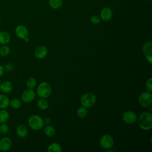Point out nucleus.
Returning a JSON list of instances; mask_svg holds the SVG:
<instances>
[{
  "label": "nucleus",
  "mask_w": 152,
  "mask_h": 152,
  "mask_svg": "<svg viewBox=\"0 0 152 152\" xmlns=\"http://www.w3.org/2000/svg\"><path fill=\"white\" fill-rule=\"evenodd\" d=\"M138 124L140 128L142 130H150L152 128L151 113L148 112L141 113L138 118Z\"/></svg>",
  "instance_id": "1"
},
{
  "label": "nucleus",
  "mask_w": 152,
  "mask_h": 152,
  "mask_svg": "<svg viewBox=\"0 0 152 152\" xmlns=\"http://www.w3.org/2000/svg\"><path fill=\"white\" fill-rule=\"evenodd\" d=\"M28 124L30 128L34 131H39L44 126L43 119L37 115H31L28 119Z\"/></svg>",
  "instance_id": "2"
},
{
  "label": "nucleus",
  "mask_w": 152,
  "mask_h": 152,
  "mask_svg": "<svg viewBox=\"0 0 152 152\" xmlns=\"http://www.w3.org/2000/svg\"><path fill=\"white\" fill-rule=\"evenodd\" d=\"M36 93L40 98H48L52 93V87L49 83L42 82L37 86Z\"/></svg>",
  "instance_id": "3"
},
{
  "label": "nucleus",
  "mask_w": 152,
  "mask_h": 152,
  "mask_svg": "<svg viewBox=\"0 0 152 152\" xmlns=\"http://www.w3.org/2000/svg\"><path fill=\"white\" fill-rule=\"evenodd\" d=\"M96 102V97L93 93L88 92L84 94L80 99L81 104L87 108L93 106Z\"/></svg>",
  "instance_id": "4"
},
{
  "label": "nucleus",
  "mask_w": 152,
  "mask_h": 152,
  "mask_svg": "<svg viewBox=\"0 0 152 152\" xmlns=\"http://www.w3.org/2000/svg\"><path fill=\"white\" fill-rule=\"evenodd\" d=\"M138 103L143 107H148L151 106L152 102V94L150 91H144L138 96Z\"/></svg>",
  "instance_id": "5"
},
{
  "label": "nucleus",
  "mask_w": 152,
  "mask_h": 152,
  "mask_svg": "<svg viewBox=\"0 0 152 152\" xmlns=\"http://www.w3.org/2000/svg\"><path fill=\"white\" fill-rule=\"evenodd\" d=\"M114 144V139L109 134H104L100 139V145L103 149L109 150L111 148Z\"/></svg>",
  "instance_id": "6"
},
{
  "label": "nucleus",
  "mask_w": 152,
  "mask_h": 152,
  "mask_svg": "<svg viewBox=\"0 0 152 152\" xmlns=\"http://www.w3.org/2000/svg\"><path fill=\"white\" fill-rule=\"evenodd\" d=\"M142 52L147 61L152 64V43L151 41L144 43L142 47Z\"/></svg>",
  "instance_id": "7"
},
{
  "label": "nucleus",
  "mask_w": 152,
  "mask_h": 152,
  "mask_svg": "<svg viewBox=\"0 0 152 152\" xmlns=\"http://www.w3.org/2000/svg\"><path fill=\"white\" fill-rule=\"evenodd\" d=\"M36 97V93L33 89L27 88L21 94V99L24 103H28L31 102Z\"/></svg>",
  "instance_id": "8"
},
{
  "label": "nucleus",
  "mask_w": 152,
  "mask_h": 152,
  "mask_svg": "<svg viewBox=\"0 0 152 152\" xmlns=\"http://www.w3.org/2000/svg\"><path fill=\"white\" fill-rule=\"evenodd\" d=\"M122 119L126 124L131 125L134 124L137 121V116L134 112L129 110L123 113Z\"/></svg>",
  "instance_id": "9"
},
{
  "label": "nucleus",
  "mask_w": 152,
  "mask_h": 152,
  "mask_svg": "<svg viewBox=\"0 0 152 152\" xmlns=\"http://www.w3.org/2000/svg\"><path fill=\"white\" fill-rule=\"evenodd\" d=\"M15 34L20 39H24L28 37V30L24 25H18L15 28Z\"/></svg>",
  "instance_id": "10"
},
{
  "label": "nucleus",
  "mask_w": 152,
  "mask_h": 152,
  "mask_svg": "<svg viewBox=\"0 0 152 152\" xmlns=\"http://www.w3.org/2000/svg\"><path fill=\"white\" fill-rule=\"evenodd\" d=\"M12 147V140L10 137H4L0 140V151H8Z\"/></svg>",
  "instance_id": "11"
},
{
  "label": "nucleus",
  "mask_w": 152,
  "mask_h": 152,
  "mask_svg": "<svg viewBox=\"0 0 152 152\" xmlns=\"http://www.w3.org/2000/svg\"><path fill=\"white\" fill-rule=\"evenodd\" d=\"M113 15L112 10L109 7H104L103 8L100 14V18L104 21H107L110 20Z\"/></svg>",
  "instance_id": "12"
},
{
  "label": "nucleus",
  "mask_w": 152,
  "mask_h": 152,
  "mask_svg": "<svg viewBox=\"0 0 152 152\" xmlns=\"http://www.w3.org/2000/svg\"><path fill=\"white\" fill-rule=\"evenodd\" d=\"M48 53V49L44 46H40L34 50V55L38 59L45 58Z\"/></svg>",
  "instance_id": "13"
},
{
  "label": "nucleus",
  "mask_w": 152,
  "mask_h": 152,
  "mask_svg": "<svg viewBox=\"0 0 152 152\" xmlns=\"http://www.w3.org/2000/svg\"><path fill=\"white\" fill-rule=\"evenodd\" d=\"M13 88L12 83L9 81H4L0 84V91L4 94L10 93Z\"/></svg>",
  "instance_id": "14"
},
{
  "label": "nucleus",
  "mask_w": 152,
  "mask_h": 152,
  "mask_svg": "<svg viewBox=\"0 0 152 152\" xmlns=\"http://www.w3.org/2000/svg\"><path fill=\"white\" fill-rule=\"evenodd\" d=\"M16 134L19 138H25L27 135L28 129L24 125H19L16 128Z\"/></svg>",
  "instance_id": "15"
},
{
  "label": "nucleus",
  "mask_w": 152,
  "mask_h": 152,
  "mask_svg": "<svg viewBox=\"0 0 152 152\" xmlns=\"http://www.w3.org/2000/svg\"><path fill=\"white\" fill-rule=\"evenodd\" d=\"M11 36L6 31H0V44L8 45L10 42Z\"/></svg>",
  "instance_id": "16"
},
{
  "label": "nucleus",
  "mask_w": 152,
  "mask_h": 152,
  "mask_svg": "<svg viewBox=\"0 0 152 152\" xmlns=\"http://www.w3.org/2000/svg\"><path fill=\"white\" fill-rule=\"evenodd\" d=\"M10 99L5 94H0V109H6L9 106Z\"/></svg>",
  "instance_id": "17"
},
{
  "label": "nucleus",
  "mask_w": 152,
  "mask_h": 152,
  "mask_svg": "<svg viewBox=\"0 0 152 152\" xmlns=\"http://www.w3.org/2000/svg\"><path fill=\"white\" fill-rule=\"evenodd\" d=\"M10 118L9 112L5 109H1L0 110V124L6 123Z\"/></svg>",
  "instance_id": "18"
},
{
  "label": "nucleus",
  "mask_w": 152,
  "mask_h": 152,
  "mask_svg": "<svg viewBox=\"0 0 152 152\" xmlns=\"http://www.w3.org/2000/svg\"><path fill=\"white\" fill-rule=\"evenodd\" d=\"M61 146L57 142H53L48 147V151L49 152H61Z\"/></svg>",
  "instance_id": "19"
},
{
  "label": "nucleus",
  "mask_w": 152,
  "mask_h": 152,
  "mask_svg": "<svg viewBox=\"0 0 152 152\" xmlns=\"http://www.w3.org/2000/svg\"><path fill=\"white\" fill-rule=\"evenodd\" d=\"M37 105L40 109L43 110H46L49 107L48 102L43 98H41L38 100V101L37 102Z\"/></svg>",
  "instance_id": "20"
},
{
  "label": "nucleus",
  "mask_w": 152,
  "mask_h": 152,
  "mask_svg": "<svg viewBox=\"0 0 152 152\" xmlns=\"http://www.w3.org/2000/svg\"><path fill=\"white\" fill-rule=\"evenodd\" d=\"M10 47L8 45H2L0 48V56L2 57H6L10 54Z\"/></svg>",
  "instance_id": "21"
},
{
  "label": "nucleus",
  "mask_w": 152,
  "mask_h": 152,
  "mask_svg": "<svg viewBox=\"0 0 152 152\" xmlns=\"http://www.w3.org/2000/svg\"><path fill=\"white\" fill-rule=\"evenodd\" d=\"M62 0H49L50 7L54 10L60 8L62 5Z\"/></svg>",
  "instance_id": "22"
},
{
  "label": "nucleus",
  "mask_w": 152,
  "mask_h": 152,
  "mask_svg": "<svg viewBox=\"0 0 152 152\" xmlns=\"http://www.w3.org/2000/svg\"><path fill=\"white\" fill-rule=\"evenodd\" d=\"M44 132L48 137H51L55 135L56 131L53 126L51 125H47L44 128Z\"/></svg>",
  "instance_id": "23"
},
{
  "label": "nucleus",
  "mask_w": 152,
  "mask_h": 152,
  "mask_svg": "<svg viewBox=\"0 0 152 152\" xmlns=\"http://www.w3.org/2000/svg\"><path fill=\"white\" fill-rule=\"evenodd\" d=\"M88 114V111L86 107L84 106H81L78 107L77 110V115L80 118H84L87 116Z\"/></svg>",
  "instance_id": "24"
},
{
  "label": "nucleus",
  "mask_w": 152,
  "mask_h": 152,
  "mask_svg": "<svg viewBox=\"0 0 152 152\" xmlns=\"http://www.w3.org/2000/svg\"><path fill=\"white\" fill-rule=\"evenodd\" d=\"M9 106L14 109H17L21 107V102L18 99H13L10 101Z\"/></svg>",
  "instance_id": "25"
},
{
  "label": "nucleus",
  "mask_w": 152,
  "mask_h": 152,
  "mask_svg": "<svg viewBox=\"0 0 152 152\" xmlns=\"http://www.w3.org/2000/svg\"><path fill=\"white\" fill-rule=\"evenodd\" d=\"M37 84V82L35 78L33 77L28 78L27 80L26 81V86L28 88H31L33 89L34 88Z\"/></svg>",
  "instance_id": "26"
},
{
  "label": "nucleus",
  "mask_w": 152,
  "mask_h": 152,
  "mask_svg": "<svg viewBox=\"0 0 152 152\" xmlns=\"http://www.w3.org/2000/svg\"><path fill=\"white\" fill-rule=\"evenodd\" d=\"M9 131V126L5 123L0 124V134L2 135L7 134Z\"/></svg>",
  "instance_id": "27"
},
{
  "label": "nucleus",
  "mask_w": 152,
  "mask_h": 152,
  "mask_svg": "<svg viewBox=\"0 0 152 152\" xmlns=\"http://www.w3.org/2000/svg\"><path fill=\"white\" fill-rule=\"evenodd\" d=\"M90 21L93 24H98L99 23H100V22L101 21V19L98 15H93L90 17Z\"/></svg>",
  "instance_id": "28"
},
{
  "label": "nucleus",
  "mask_w": 152,
  "mask_h": 152,
  "mask_svg": "<svg viewBox=\"0 0 152 152\" xmlns=\"http://www.w3.org/2000/svg\"><path fill=\"white\" fill-rule=\"evenodd\" d=\"M145 88L148 91H152V78H149L145 82Z\"/></svg>",
  "instance_id": "29"
},
{
  "label": "nucleus",
  "mask_w": 152,
  "mask_h": 152,
  "mask_svg": "<svg viewBox=\"0 0 152 152\" xmlns=\"http://www.w3.org/2000/svg\"><path fill=\"white\" fill-rule=\"evenodd\" d=\"M4 72H5L4 68L1 65H0V77H1L3 75Z\"/></svg>",
  "instance_id": "30"
},
{
  "label": "nucleus",
  "mask_w": 152,
  "mask_h": 152,
  "mask_svg": "<svg viewBox=\"0 0 152 152\" xmlns=\"http://www.w3.org/2000/svg\"><path fill=\"white\" fill-rule=\"evenodd\" d=\"M43 122H44V124L48 125L50 123V119L49 118H45V120H43Z\"/></svg>",
  "instance_id": "31"
},
{
  "label": "nucleus",
  "mask_w": 152,
  "mask_h": 152,
  "mask_svg": "<svg viewBox=\"0 0 152 152\" xmlns=\"http://www.w3.org/2000/svg\"><path fill=\"white\" fill-rule=\"evenodd\" d=\"M24 40L26 42H28V40H29V39H28V37H26V38H25L24 39Z\"/></svg>",
  "instance_id": "32"
},
{
  "label": "nucleus",
  "mask_w": 152,
  "mask_h": 152,
  "mask_svg": "<svg viewBox=\"0 0 152 152\" xmlns=\"http://www.w3.org/2000/svg\"><path fill=\"white\" fill-rule=\"evenodd\" d=\"M145 1H150V0H145Z\"/></svg>",
  "instance_id": "33"
},
{
  "label": "nucleus",
  "mask_w": 152,
  "mask_h": 152,
  "mask_svg": "<svg viewBox=\"0 0 152 152\" xmlns=\"http://www.w3.org/2000/svg\"><path fill=\"white\" fill-rule=\"evenodd\" d=\"M0 20H1V18H0Z\"/></svg>",
  "instance_id": "34"
}]
</instances>
